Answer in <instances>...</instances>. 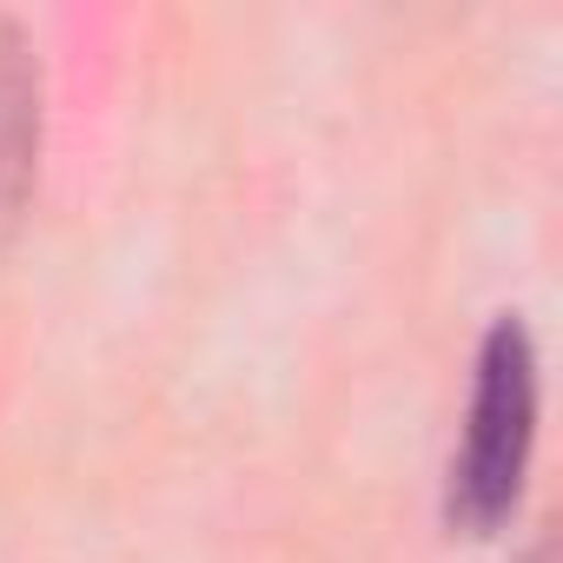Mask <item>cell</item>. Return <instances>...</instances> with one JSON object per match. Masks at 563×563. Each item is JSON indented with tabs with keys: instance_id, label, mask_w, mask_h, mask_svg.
Segmentation results:
<instances>
[{
	"instance_id": "obj_1",
	"label": "cell",
	"mask_w": 563,
	"mask_h": 563,
	"mask_svg": "<svg viewBox=\"0 0 563 563\" xmlns=\"http://www.w3.org/2000/svg\"><path fill=\"white\" fill-rule=\"evenodd\" d=\"M530 444H537V345H530L523 319H497L477 345L464 444L451 457V490H444L451 530L490 537L517 510Z\"/></svg>"
},
{
	"instance_id": "obj_2",
	"label": "cell",
	"mask_w": 563,
	"mask_h": 563,
	"mask_svg": "<svg viewBox=\"0 0 563 563\" xmlns=\"http://www.w3.org/2000/svg\"><path fill=\"white\" fill-rule=\"evenodd\" d=\"M41 166V67L21 27L0 21V245L14 239Z\"/></svg>"
}]
</instances>
